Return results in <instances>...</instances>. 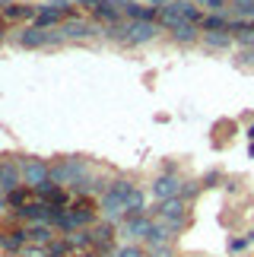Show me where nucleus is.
<instances>
[{"label": "nucleus", "mask_w": 254, "mask_h": 257, "mask_svg": "<svg viewBox=\"0 0 254 257\" xmlns=\"http://www.w3.org/2000/svg\"><path fill=\"white\" fill-rule=\"evenodd\" d=\"M108 35H114V38H121V42H127V45H143V42H153L156 38V23H127V26H114Z\"/></svg>", "instance_id": "1"}, {"label": "nucleus", "mask_w": 254, "mask_h": 257, "mask_svg": "<svg viewBox=\"0 0 254 257\" xmlns=\"http://www.w3.org/2000/svg\"><path fill=\"white\" fill-rule=\"evenodd\" d=\"M23 181L32 184V187H42V184L51 181V169L38 159H29V162H23Z\"/></svg>", "instance_id": "2"}, {"label": "nucleus", "mask_w": 254, "mask_h": 257, "mask_svg": "<svg viewBox=\"0 0 254 257\" xmlns=\"http://www.w3.org/2000/svg\"><path fill=\"white\" fill-rule=\"evenodd\" d=\"M48 42H61V35H51V32H45V29H26L23 35H19V45L23 48H42Z\"/></svg>", "instance_id": "3"}, {"label": "nucleus", "mask_w": 254, "mask_h": 257, "mask_svg": "<svg viewBox=\"0 0 254 257\" xmlns=\"http://www.w3.org/2000/svg\"><path fill=\"white\" fill-rule=\"evenodd\" d=\"M172 10V13H178L181 19H188V23H194V26H200V19H203V13L194 4H188V0H172V4H165Z\"/></svg>", "instance_id": "4"}, {"label": "nucleus", "mask_w": 254, "mask_h": 257, "mask_svg": "<svg viewBox=\"0 0 254 257\" xmlns=\"http://www.w3.org/2000/svg\"><path fill=\"white\" fill-rule=\"evenodd\" d=\"M153 194H156V197H162V200H172V197H178V178L162 175L159 181L153 184Z\"/></svg>", "instance_id": "5"}, {"label": "nucleus", "mask_w": 254, "mask_h": 257, "mask_svg": "<svg viewBox=\"0 0 254 257\" xmlns=\"http://www.w3.org/2000/svg\"><path fill=\"white\" fill-rule=\"evenodd\" d=\"M42 7H23V4H7L4 0V16L7 19H38Z\"/></svg>", "instance_id": "6"}, {"label": "nucleus", "mask_w": 254, "mask_h": 257, "mask_svg": "<svg viewBox=\"0 0 254 257\" xmlns=\"http://www.w3.org/2000/svg\"><path fill=\"white\" fill-rule=\"evenodd\" d=\"M229 26H232V19L222 16V13H210V16L200 19V29H203V32H229Z\"/></svg>", "instance_id": "7"}, {"label": "nucleus", "mask_w": 254, "mask_h": 257, "mask_svg": "<svg viewBox=\"0 0 254 257\" xmlns=\"http://www.w3.org/2000/svg\"><path fill=\"white\" fill-rule=\"evenodd\" d=\"M61 32H64L67 38H86V35H92V32H95V26L83 23V19H67Z\"/></svg>", "instance_id": "8"}, {"label": "nucleus", "mask_w": 254, "mask_h": 257, "mask_svg": "<svg viewBox=\"0 0 254 257\" xmlns=\"http://www.w3.org/2000/svg\"><path fill=\"white\" fill-rule=\"evenodd\" d=\"M92 13H95V19H105V23H118V19H121V10H118L114 0H102Z\"/></svg>", "instance_id": "9"}, {"label": "nucleus", "mask_w": 254, "mask_h": 257, "mask_svg": "<svg viewBox=\"0 0 254 257\" xmlns=\"http://www.w3.org/2000/svg\"><path fill=\"white\" fill-rule=\"evenodd\" d=\"M172 35H175V42H184V45H188V42L197 38V26H194V23H178V26L172 29Z\"/></svg>", "instance_id": "10"}, {"label": "nucleus", "mask_w": 254, "mask_h": 257, "mask_svg": "<svg viewBox=\"0 0 254 257\" xmlns=\"http://www.w3.org/2000/svg\"><path fill=\"white\" fill-rule=\"evenodd\" d=\"M203 42H207L210 48H229V32H203Z\"/></svg>", "instance_id": "11"}, {"label": "nucleus", "mask_w": 254, "mask_h": 257, "mask_svg": "<svg viewBox=\"0 0 254 257\" xmlns=\"http://www.w3.org/2000/svg\"><path fill=\"white\" fill-rule=\"evenodd\" d=\"M229 4H232V10H235V13L254 16V0H229Z\"/></svg>", "instance_id": "12"}, {"label": "nucleus", "mask_w": 254, "mask_h": 257, "mask_svg": "<svg viewBox=\"0 0 254 257\" xmlns=\"http://www.w3.org/2000/svg\"><path fill=\"white\" fill-rule=\"evenodd\" d=\"M203 7H210V10H216V13H219V10L226 7V0H203Z\"/></svg>", "instance_id": "13"}, {"label": "nucleus", "mask_w": 254, "mask_h": 257, "mask_svg": "<svg viewBox=\"0 0 254 257\" xmlns=\"http://www.w3.org/2000/svg\"><path fill=\"white\" fill-rule=\"evenodd\" d=\"M118 257H143V254H140V251H137V248H124V251H121Z\"/></svg>", "instance_id": "14"}, {"label": "nucleus", "mask_w": 254, "mask_h": 257, "mask_svg": "<svg viewBox=\"0 0 254 257\" xmlns=\"http://www.w3.org/2000/svg\"><path fill=\"white\" fill-rule=\"evenodd\" d=\"M76 4H80V7H89V10H95V7L102 4V0H76Z\"/></svg>", "instance_id": "15"}, {"label": "nucleus", "mask_w": 254, "mask_h": 257, "mask_svg": "<svg viewBox=\"0 0 254 257\" xmlns=\"http://www.w3.org/2000/svg\"><path fill=\"white\" fill-rule=\"evenodd\" d=\"M169 0H150V7H165Z\"/></svg>", "instance_id": "16"}, {"label": "nucleus", "mask_w": 254, "mask_h": 257, "mask_svg": "<svg viewBox=\"0 0 254 257\" xmlns=\"http://www.w3.org/2000/svg\"><path fill=\"white\" fill-rule=\"evenodd\" d=\"M0 38H4V26H0Z\"/></svg>", "instance_id": "17"}, {"label": "nucleus", "mask_w": 254, "mask_h": 257, "mask_svg": "<svg viewBox=\"0 0 254 257\" xmlns=\"http://www.w3.org/2000/svg\"><path fill=\"white\" fill-rule=\"evenodd\" d=\"M248 57H254V51H251V54H248Z\"/></svg>", "instance_id": "18"}]
</instances>
